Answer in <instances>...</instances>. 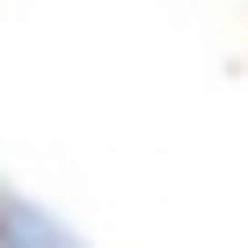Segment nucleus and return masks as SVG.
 I'll list each match as a JSON object with an SVG mask.
<instances>
[{"label": "nucleus", "instance_id": "1", "mask_svg": "<svg viewBox=\"0 0 248 248\" xmlns=\"http://www.w3.org/2000/svg\"><path fill=\"white\" fill-rule=\"evenodd\" d=\"M0 248H80V241H73V226H59L44 204L0 190Z\"/></svg>", "mask_w": 248, "mask_h": 248}]
</instances>
